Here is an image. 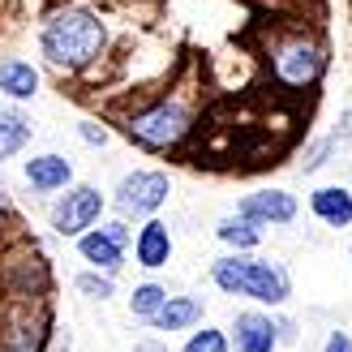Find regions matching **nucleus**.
I'll return each mask as SVG.
<instances>
[{
  "instance_id": "obj_26",
  "label": "nucleus",
  "mask_w": 352,
  "mask_h": 352,
  "mask_svg": "<svg viewBox=\"0 0 352 352\" xmlns=\"http://www.w3.org/2000/svg\"><path fill=\"white\" fill-rule=\"evenodd\" d=\"M275 331H279V344H296V336H301L292 318H275Z\"/></svg>"
},
{
  "instance_id": "obj_16",
  "label": "nucleus",
  "mask_w": 352,
  "mask_h": 352,
  "mask_svg": "<svg viewBox=\"0 0 352 352\" xmlns=\"http://www.w3.org/2000/svg\"><path fill=\"white\" fill-rule=\"evenodd\" d=\"M309 210H314V219L327 223V228H352V189L318 185L309 193Z\"/></svg>"
},
{
  "instance_id": "obj_1",
  "label": "nucleus",
  "mask_w": 352,
  "mask_h": 352,
  "mask_svg": "<svg viewBox=\"0 0 352 352\" xmlns=\"http://www.w3.org/2000/svg\"><path fill=\"white\" fill-rule=\"evenodd\" d=\"M34 43L56 78H82L112 52V22L86 0H60L39 17Z\"/></svg>"
},
{
  "instance_id": "obj_6",
  "label": "nucleus",
  "mask_w": 352,
  "mask_h": 352,
  "mask_svg": "<svg viewBox=\"0 0 352 352\" xmlns=\"http://www.w3.org/2000/svg\"><path fill=\"white\" fill-rule=\"evenodd\" d=\"M103 210H108V193H103L99 185L74 181L65 193L52 198V206H47V228L60 241H78V236H86L103 219Z\"/></svg>"
},
{
  "instance_id": "obj_24",
  "label": "nucleus",
  "mask_w": 352,
  "mask_h": 352,
  "mask_svg": "<svg viewBox=\"0 0 352 352\" xmlns=\"http://www.w3.org/2000/svg\"><path fill=\"white\" fill-rule=\"evenodd\" d=\"M322 352H352V336H348V331H331V336H327V344H322Z\"/></svg>"
},
{
  "instance_id": "obj_7",
  "label": "nucleus",
  "mask_w": 352,
  "mask_h": 352,
  "mask_svg": "<svg viewBox=\"0 0 352 352\" xmlns=\"http://www.w3.org/2000/svg\"><path fill=\"white\" fill-rule=\"evenodd\" d=\"M52 331L56 318L47 301H9L0 314V352H47Z\"/></svg>"
},
{
  "instance_id": "obj_19",
  "label": "nucleus",
  "mask_w": 352,
  "mask_h": 352,
  "mask_svg": "<svg viewBox=\"0 0 352 352\" xmlns=\"http://www.w3.org/2000/svg\"><path fill=\"white\" fill-rule=\"evenodd\" d=\"M74 292H82L86 296V301H112V296H116V275H103V271H91V267H86V271H78L74 275Z\"/></svg>"
},
{
  "instance_id": "obj_2",
  "label": "nucleus",
  "mask_w": 352,
  "mask_h": 352,
  "mask_svg": "<svg viewBox=\"0 0 352 352\" xmlns=\"http://www.w3.org/2000/svg\"><path fill=\"white\" fill-rule=\"evenodd\" d=\"M116 129L125 133V142L146 151V155H172L185 146V138L198 129V108L185 91H168V95H155L138 108L120 112Z\"/></svg>"
},
{
  "instance_id": "obj_11",
  "label": "nucleus",
  "mask_w": 352,
  "mask_h": 352,
  "mask_svg": "<svg viewBox=\"0 0 352 352\" xmlns=\"http://www.w3.org/2000/svg\"><path fill=\"white\" fill-rule=\"evenodd\" d=\"M0 95H5L9 103H34L43 95V74L39 65L26 60V56H13V52H5L0 56Z\"/></svg>"
},
{
  "instance_id": "obj_22",
  "label": "nucleus",
  "mask_w": 352,
  "mask_h": 352,
  "mask_svg": "<svg viewBox=\"0 0 352 352\" xmlns=\"http://www.w3.org/2000/svg\"><path fill=\"white\" fill-rule=\"evenodd\" d=\"M78 138H82L91 151H103V146L112 142V125H103L99 116H82V120H78Z\"/></svg>"
},
{
  "instance_id": "obj_25",
  "label": "nucleus",
  "mask_w": 352,
  "mask_h": 352,
  "mask_svg": "<svg viewBox=\"0 0 352 352\" xmlns=\"http://www.w3.org/2000/svg\"><path fill=\"white\" fill-rule=\"evenodd\" d=\"M17 219V206H13V198H9V189L0 185V228H9Z\"/></svg>"
},
{
  "instance_id": "obj_20",
  "label": "nucleus",
  "mask_w": 352,
  "mask_h": 352,
  "mask_svg": "<svg viewBox=\"0 0 352 352\" xmlns=\"http://www.w3.org/2000/svg\"><path fill=\"white\" fill-rule=\"evenodd\" d=\"M336 151H340V142H336L331 133L314 138V142L301 151V160H296V172H301V176H314L318 168H327V164H331V155H336Z\"/></svg>"
},
{
  "instance_id": "obj_23",
  "label": "nucleus",
  "mask_w": 352,
  "mask_h": 352,
  "mask_svg": "<svg viewBox=\"0 0 352 352\" xmlns=\"http://www.w3.org/2000/svg\"><path fill=\"white\" fill-rule=\"evenodd\" d=\"M331 138L344 146V142H352V108H344L340 116H336V129H331Z\"/></svg>"
},
{
  "instance_id": "obj_9",
  "label": "nucleus",
  "mask_w": 352,
  "mask_h": 352,
  "mask_svg": "<svg viewBox=\"0 0 352 352\" xmlns=\"http://www.w3.org/2000/svg\"><path fill=\"white\" fill-rule=\"evenodd\" d=\"M296 210H301L296 193H288V189H254L236 202V215L254 219L258 228H288L296 219Z\"/></svg>"
},
{
  "instance_id": "obj_15",
  "label": "nucleus",
  "mask_w": 352,
  "mask_h": 352,
  "mask_svg": "<svg viewBox=\"0 0 352 352\" xmlns=\"http://www.w3.org/2000/svg\"><path fill=\"white\" fill-rule=\"evenodd\" d=\"M34 138V116L26 108H17V103H5L0 108V164L17 160Z\"/></svg>"
},
{
  "instance_id": "obj_8",
  "label": "nucleus",
  "mask_w": 352,
  "mask_h": 352,
  "mask_svg": "<svg viewBox=\"0 0 352 352\" xmlns=\"http://www.w3.org/2000/svg\"><path fill=\"white\" fill-rule=\"evenodd\" d=\"M22 181H26V189L34 198H56V193H65L78 181V172H74V160H69V155L39 151V155H30L22 164Z\"/></svg>"
},
{
  "instance_id": "obj_4",
  "label": "nucleus",
  "mask_w": 352,
  "mask_h": 352,
  "mask_svg": "<svg viewBox=\"0 0 352 352\" xmlns=\"http://www.w3.org/2000/svg\"><path fill=\"white\" fill-rule=\"evenodd\" d=\"M267 69L284 91H314L331 69V47L314 30H288L267 47Z\"/></svg>"
},
{
  "instance_id": "obj_12",
  "label": "nucleus",
  "mask_w": 352,
  "mask_h": 352,
  "mask_svg": "<svg viewBox=\"0 0 352 352\" xmlns=\"http://www.w3.org/2000/svg\"><path fill=\"white\" fill-rule=\"evenodd\" d=\"M133 262L142 271H164L168 262H172V254H176V241H172V228L155 215V219H146V223H138V232H133Z\"/></svg>"
},
{
  "instance_id": "obj_18",
  "label": "nucleus",
  "mask_w": 352,
  "mask_h": 352,
  "mask_svg": "<svg viewBox=\"0 0 352 352\" xmlns=\"http://www.w3.org/2000/svg\"><path fill=\"white\" fill-rule=\"evenodd\" d=\"M168 284H155V279H142V284H133V292H129V314L138 322H151L155 314L164 309V301H168Z\"/></svg>"
},
{
  "instance_id": "obj_13",
  "label": "nucleus",
  "mask_w": 352,
  "mask_h": 352,
  "mask_svg": "<svg viewBox=\"0 0 352 352\" xmlns=\"http://www.w3.org/2000/svg\"><path fill=\"white\" fill-rule=\"evenodd\" d=\"M74 245H78V254H82L86 267H91V271H103V275H116L120 267H125V254H129V245H120L103 223H95L91 232L78 236Z\"/></svg>"
},
{
  "instance_id": "obj_14",
  "label": "nucleus",
  "mask_w": 352,
  "mask_h": 352,
  "mask_svg": "<svg viewBox=\"0 0 352 352\" xmlns=\"http://www.w3.org/2000/svg\"><path fill=\"white\" fill-rule=\"evenodd\" d=\"M202 318H206V305H202V296H185V292H172L168 301H164V309L155 314V318L146 322L151 331H193V327H202Z\"/></svg>"
},
{
  "instance_id": "obj_17",
  "label": "nucleus",
  "mask_w": 352,
  "mask_h": 352,
  "mask_svg": "<svg viewBox=\"0 0 352 352\" xmlns=\"http://www.w3.org/2000/svg\"><path fill=\"white\" fill-rule=\"evenodd\" d=\"M262 232H267V228H258L254 219L236 215V210H228V215H219V223H215V241L223 245L228 254H258Z\"/></svg>"
},
{
  "instance_id": "obj_10",
  "label": "nucleus",
  "mask_w": 352,
  "mask_h": 352,
  "mask_svg": "<svg viewBox=\"0 0 352 352\" xmlns=\"http://www.w3.org/2000/svg\"><path fill=\"white\" fill-rule=\"evenodd\" d=\"M228 344L236 352H275L279 348V331L267 309H236L232 327H228Z\"/></svg>"
},
{
  "instance_id": "obj_5",
  "label": "nucleus",
  "mask_w": 352,
  "mask_h": 352,
  "mask_svg": "<svg viewBox=\"0 0 352 352\" xmlns=\"http://www.w3.org/2000/svg\"><path fill=\"white\" fill-rule=\"evenodd\" d=\"M168 198H172L168 172H160V168H133V172H125L116 181L108 206H112V215L125 219V223H133V219L146 223V219H155L168 206Z\"/></svg>"
},
{
  "instance_id": "obj_21",
  "label": "nucleus",
  "mask_w": 352,
  "mask_h": 352,
  "mask_svg": "<svg viewBox=\"0 0 352 352\" xmlns=\"http://www.w3.org/2000/svg\"><path fill=\"white\" fill-rule=\"evenodd\" d=\"M181 352H232V344H228V331L202 327V331H193V336L181 344Z\"/></svg>"
},
{
  "instance_id": "obj_3",
  "label": "nucleus",
  "mask_w": 352,
  "mask_h": 352,
  "mask_svg": "<svg viewBox=\"0 0 352 352\" xmlns=\"http://www.w3.org/2000/svg\"><path fill=\"white\" fill-rule=\"evenodd\" d=\"M210 284L223 296H245L254 305H288L292 296V275L279 258H262V254H219L210 262Z\"/></svg>"
},
{
  "instance_id": "obj_27",
  "label": "nucleus",
  "mask_w": 352,
  "mask_h": 352,
  "mask_svg": "<svg viewBox=\"0 0 352 352\" xmlns=\"http://www.w3.org/2000/svg\"><path fill=\"white\" fill-rule=\"evenodd\" d=\"M129 352H172V348H168L164 340H155V336H151V340H138Z\"/></svg>"
}]
</instances>
